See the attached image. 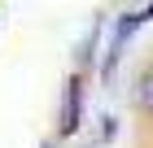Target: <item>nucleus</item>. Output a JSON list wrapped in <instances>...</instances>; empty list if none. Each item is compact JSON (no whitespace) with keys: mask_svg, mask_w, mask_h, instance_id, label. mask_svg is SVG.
<instances>
[{"mask_svg":"<svg viewBox=\"0 0 153 148\" xmlns=\"http://www.w3.org/2000/svg\"><path fill=\"white\" fill-rule=\"evenodd\" d=\"M140 18H144V22H149V18H153V4H149V9H144V13H140Z\"/></svg>","mask_w":153,"mask_h":148,"instance_id":"obj_3","label":"nucleus"},{"mask_svg":"<svg viewBox=\"0 0 153 148\" xmlns=\"http://www.w3.org/2000/svg\"><path fill=\"white\" fill-rule=\"evenodd\" d=\"M83 118V79L74 74L66 83V113H61V135H74V126Z\"/></svg>","mask_w":153,"mask_h":148,"instance_id":"obj_1","label":"nucleus"},{"mask_svg":"<svg viewBox=\"0 0 153 148\" xmlns=\"http://www.w3.org/2000/svg\"><path fill=\"white\" fill-rule=\"evenodd\" d=\"M140 105H144V109L153 113V70H149V74L140 79Z\"/></svg>","mask_w":153,"mask_h":148,"instance_id":"obj_2","label":"nucleus"}]
</instances>
